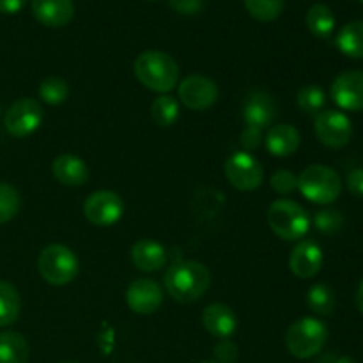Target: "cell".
I'll return each mask as SVG.
<instances>
[{
    "label": "cell",
    "mask_w": 363,
    "mask_h": 363,
    "mask_svg": "<svg viewBox=\"0 0 363 363\" xmlns=\"http://www.w3.org/2000/svg\"><path fill=\"white\" fill-rule=\"evenodd\" d=\"M223 174L234 188L241 191L257 190L264 179V170L259 160L247 151L233 152L225 160Z\"/></svg>",
    "instance_id": "52a82bcc"
},
{
    "label": "cell",
    "mask_w": 363,
    "mask_h": 363,
    "mask_svg": "<svg viewBox=\"0 0 363 363\" xmlns=\"http://www.w3.org/2000/svg\"><path fill=\"white\" fill-rule=\"evenodd\" d=\"M269 229L284 241H300L311 229V216L298 202L279 199L266 213Z\"/></svg>",
    "instance_id": "3957f363"
},
{
    "label": "cell",
    "mask_w": 363,
    "mask_h": 363,
    "mask_svg": "<svg viewBox=\"0 0 363 363\" xmlns=\"http://www.w3.org/2000/svg\"><path fill=\"white\" fill-rule=\"evenodd\" d=\"M133 73L137 80L149 91L169 94L179 84V66L165 52L147 50L142 52L133 62Z\"/></svg>",
    "instance_id": "7a4b0ae2"
},
{
    "label": "cell",
    "mask_w": 363,
    "mask_h": 363,
    "mask_svg": "<svg viewBox=\"0 0 363 363\" xmlns=\"http://www.w3.org/2000/svg\"><path fill=\"white\" fill-rule=\"evenodd\" d=\"M314 133L326 147L342 149L353 137V124L340 110H323L314 119Z\"/></svg>",
    "instance_id": "ba28073f"
},
{
    "label": "cell",
    "mask_w": 363,
    "mask_h": 363,
    "mask_svg": "<svg viewBox=\"0 0 363 363\" xmlns=\"http://www.w3.org/2000/svg\"><path fill=\"white\" fill-rule=\"evenodd\" d=\"M330 96L346 112H363V71H344L332 82Z\"/></svg>",
    "instance_id": "7c38bea8"
},
{
    "label": "cell",
    "mask_w": 363,
    "mask_h": 363,
    "mask_svg": "<svg viewBox=\"0 0 363 363\" xmlns=\"http://www.w3.org/2000/svg\"><path fill=\"white\" fill-rule=\"evenodd\" d=\"M84 215L92 225L110 227L123 218L124 202L116 191H92L84 202Z\"/></svg>",
    "instance_id": "9c48e42d"
},
{
    "label": "cell",
    "mask_w": 363,
    "mask_h": 363,
    "mask_svg": "<svg viewBox=\"0 0 363 363\" xmlns=\"http://www.w3.org/2000/svg\"><path fill=\"white\" fill-rule=\"evenodd\" d=\"M215 360L216 363H236L238 357H240V350H238L236 344L229 339H222L215 346Z\"/></svg>",
    "instance_id": "d6a6232c"
},
{
    "label": "cell",
    "mask_w": 363,
    "mask_h": 363,
    "mask_svg": "<svg viewBox=\"0 0 363 363\" xmlns=\"http://www.w3.org/2000/svg\"><path fill=\"white\" fill-rule=\"evenodd\" d=\"M277 112H279L277 101L266 91H252L243 105V119L247 126L259 128V130L272 128L277 119Z\"/></svg>",
    "instance_id": "9a60e30c"
},
{
    "label": "cell",
    "mask_w": 363,
    "mask_h": 363,
    "mask_svg": "<svg viewBox=\"0 0 363 363\" xmlns=\"http://www.w3.org/2000/svg\"><path fill=\"white\" fill-rule=\"evenodd\" d=\"M337 46L351 59H363V20L350 21L337 34Z\"/></svg>",
    "instance_id": "7402d4cb"
},
{
    "label": "cell",
    "mask_w": 363,
    "mask_h": 363,
    "mask_svg": "<svg viewBox=\"0 0 363 363\" xmlns=\"http://www.w3.org/2000/svg\"><path fill=\"white\" fill-rule=\"evenodd\" d=\"M20 194L9 183L0 181V223H7L20 211Z\"/></svg>",
    "instance_id": "f546056e"
},
{
    "label": "cell",
    "mask_w": 363,
    "mask_h": 363,
    "mask_svg": "<svg viewBox=\"0 0 363 363\" xmlns=\"http://www.w3.org/2000/svg\"><path fill=\"white\" fill-rule=\"evenodd\" d=\"M131 261L144 273L160 272L167 264V250L158 241L144 238L131 247Z\"/></svg>",
    "instance_id": "ffe728a7"
},
{
    "label": "cell",
    "mask_w": 363,
    "mask_h": 363,
    "mask_svg": "<svg viewBox=\"0 0 363 363\" xmlns=\"http://www.w3.org/2000/svg\"><path fill=\"white\" fill-rule=\"evenodd\" d=\"M216 99H218V85L204 74H190L183 78L177 87V101L195 112L211 108Z\"/></svg>",
    "instance_id": "30bf717a"
},
{
    "label": "cell",
    "mask_w": 363,
    "mask_h": 363,
    "mask_svg": "<svg viewBox=\"0 0 363 363\" xmlns=\"http://www.w3.org/2000/svg\"><path fill=\"white\" fill-rule=\"evenodd\" d=\"M126 303L135 314H155L163 303V289L149 279H137L128 286Z\"/></svg>",
    "instance_id": "4fadbf2b"
},
{
    "label": "cell",
    "mask_w": 363,
    "mask_h": 363,
    "mask_svg": "<svg viewBox=\"0 0 363 363\" xmlns=\"http://www.w3.org/2000/svg\"><path fill=\"white\" fill-rule=\"evenodd\" d=\"M241 145L245 147V151H254L261 145L262 142V130L254 126H245V130L241 131V138H240Z\"/></svg>",
    "instance_id": "836d02e7"
},
{
    "label": "cell",
    "mask_w": 363,
    "mask_h": 363,
    "mask_svg": "<svg viewBox=\"0 0 363 363\" xmlns=\"http://www.w3.org/2000/svg\"><path fill=\"white\" fill-rule=\"evenodd\" d=\"M301 144V135L291 124H275L266 131V149L277 158L294 155Z\"/></svg>",
    "instance_id": "d6986e66"
},
{
    "label": "cell",
    "mask_w": 363,
    "mask_h": 363,
    "mask_svg": "<svg viewBox=\"0 0 363 363\" xmlns=\"http://www.w3.org/2000/svg\"><path fill=\"white\" fill-rule=\"evenodd\" d=\"M28 342L21 333H0V363H28Z\"/></svg>",
    "instance_id": "44dd1931"
},
{
    "label": "cell",
    "mask_w": 363,
    "mask_h": 363,
    "mask_svg": "<svg viewBox=\"0 0 363 363\" xmlns=\"http://www.w3.org/2000/svg\"><path fill=\"white\" fill-rule=\"evenodd\" d=\"M169 4L179 14L190 16V14L201 13L202 6H204V0H169Z\"/></svg>",
    "instance_id": "e575fe53"
},
{
    "label": "cell",
    "mask_w": 363,
    "mask_h": 363,
    "mask_svg": "<svg viewBox=\"0 0 363 363\" xmlns=\"http://www.w3.org/2000/svg\"><path fill=\"white\" fill-rule=\"evenodd\" d=\"M62 363H77V362H62Z\"/></svg>",
    "instance_id": "60d3db41"
},
{
    "label": "cell",
    "mask_w": 363,
    "mask_h": 363,
    "mask_svg": "<svg viewBox=\"0 0 363 363\" xmlns=\"http://www.w3.org/2000/svg\"><path fill=\"white\" fill-rule=\"evenodd\" d=\"M269 186L279 195H289L298 188V176L291 170L280 169L269 177Z\"/></svg>",
    "instance_id": "1f68e13d"
},
{
    "label": "cell",
    "mask_w": 363,
    "mask_h": 363,
    "mask_svg": "<svg viewBox=\"0 0 363 363\" xmlns=\"http://www.w3.org/2000/svg\"><path fill=\"white\" fill-rule=\"evenodd\" d=\"M39 275L50 286H67L80 273V261L77 254L66 245L53 243L43 248L38 257Z\"/></svg>",
    "instance_id": "8992f818"
},
{
    "label": "cell",
    "mask_w": 363,
    "mask_h": 363,
    "mask_svg": "<svg viewBox=\"0 0 363 363\" xmlns=\"http://www.w3.org/2000/svg\"><path fill=\"white\" fill-rule=\"evenodd\" d=\"M27 0H0V13L16 14L25 7Z\"/></svg>",
    "instance_id": "8d00e7d4"
},
{
    "label": "cell",
    "mask_w": 363,
    "mask_h": 363,
    "mask_svg": "<svg viewBox=\"0 0 363 363\" xmlns=\"http://www.w3.org/2000/svg\"><path fill=\"white\" fill-rule=\"evenodd\" d=\"M21 311V298L11 282L0 280V328L13 325Z\"/></svg>",
    "instance_id": "cb8c5ba5"
},
{
    "label": "cell",
    "mask_w": 363,
    "mask_h": 363,
    "mask_svg": "<svg viewBox=\"0 0 363 363\" xmlns=\"http://www.w3.org/2000/svg\"><path fill=\"white\" fill-rule=\"evenodd\" d=\"M325 255L321 247L312 240H300L291 250L289 268L298 279H314L323 268Z\"/></svg>",
    "instance_id": "5bb4252c"
},
{
    "label": "cell",
    "mask_w": 363,
    "mask_h": 363,
    "mask_svg": "<svg viewBox=\"0 0 363 363\" xmlns=\"http://www.w3.org/2000/svg\"><path fill=\"white\" fill-rule=\"evenodd\" d=\"M314 227L323 234H335L344 227V215L335 208H323L314 215Z\"/></svg>",
    "instance_id": "4dcf8cb0"
},
{
    "label": "cell",
    "mask_w": 363,
    "mask_h": 363,
    "mask_svg": "<svg viewBox=\"0 0 363 363\" xmlns=\"http://www.w3.org/2000/svg\"><path fill=\"white\" fill-rule=\"evenodd\" d=\"M330 332L321 319L301 318L287 328L286 347L300 360L318 357L328 342Z\"/></svg>",
    "instance_id": "277c9868"
},
{
    "label": "cell",
    "mask_w": 363,
    "mask_h": 363,
    "mask_svg": "<svg viewBox=\"0 0 363 363\" xmlns=\"http://www.w3.org/2000/svg\"><path fill=\"white\" fill-rule=\"evenodd\" d=\"M298 190L314 204L328 206L340 197L342 179L339 174L326 165H308L298 176Z\"/></svg>",
    "instance_id": "5b68a950"
},
{
    "label": "cell",
    "mask_w": 363,
    "mask_h": 363,
    "mask_svg": "<svg viewBox=\"0 0 363 363\" xmlns=\"http://www.w3.org/2000/svg\"><path fill=\"white\" fill-rule=\"evenodd\" d=\"M286 0H243L245 7L259 21H273L282 14Z\"/></svg>",
    "instance_id": "f1b7e54d"
},
{
    "label": "cell",
    "mask_w": 363,
    "mask_h": 363,
    "mask_svg": "<svg viewBox=\"0 0 363 363\" xmlns=\"http://www.w3.org/2000/svg\"><path fill=\"white\" fill-rule=\"evenodd\" d=\"M358 2H362V4H363V0H358Z\"/></svg>",
    "instance_id": "7bdbcfd3"
},
{
    "label": "cell",
    "mask_w": 363,
    "mask_h": 363,
    "mask_svg": "<svg viewBox=\"0 0 363 363\" xmlns=\"http://www.w3.org/2000/svg\"><path fill=\"white\" fill-rule=\"evenodd\" d=\"M39 98L48 105H60L69 96V85L60 77H48L39 84Z\"/></svg>",
    "instance_id": "83f0119b"
},
{
    "label": "cell",
    "mask_w": 363,
    "mask_h": 363,
    "mask_svg": "<svg viewBox=\"0 0 363 363\" xmlns=\"http://www.w3.org/2000/svg\"><path fill=\"white\" fill-rule=\"evenodd\" d=\"M149 2H156V0H149Z\"/></svg>",
    "instance_id": "b9f144b4"
},
{
    "label": "cell",
    "mask_w": 363,
    "mask_h": 363,
    "mask_svg": "<svg viewBox=\"0 0 363 363\" xmlns=\"http://www.w3.org/2000/svg\"><path fill=\"white\" fill-rule=\"evenodd\" d=\"M357 308L360 311V314H363V279L357 289Z\"/></svg>",
    "instance_id": "74e56055"
},
{
    "label": "cell",
    "mask_w": 363,
    "mask_h": 363,
    "mask_svg": "<svg viewBox=\"0 0 363 363\" xmlns=\"http://www.w3.org/2000/svg\"><path fill=\"white\" fill-rule=\"evenodd\" d=\"M43 123V106L38 99L21 98L11 105L4 117V126L13 137L23 138L34 133Z\"/></svg>",
    "instance_id": "8fae6325"
},
{
    "label": "cell",
    "mask_w": 363,
    "mask_h": 363,
    "mask_svg": "<svg viewBox=\"0 0 363 363\" xmlns=\"http://www.w3.org/2000/svg\"><path fill=\"white\" fill-rule=\"evenodd\" d=\"M335 363H357V360L351 357H340V358H337Z\"/></svg>",
    "instance_id": "f35d334b"
},
{
    "label": "cell",
    "mask_w": 363,
    "mask_h": 363,
    "mask_svg": "<svg viewBox=\"0 0 363 363\" xmlns=\"http://www.w3.org/2000/svg\"><path fill=\"white\" fill-rule=\"evenodd\" d=\"M298 108L307 116H318L323 112L326 105V94L319 85L308 84L298 91L296 94Z\"/></svg>",
    "instance_id": "4316f807"
},
{
    "label": "cell",
    "mask_w": 363,
    "mask_h": 363,
    "mask_svg": "<svg viewBox=\"0 0 363 363\" xmlns=\"http://www.w3.org/2000/svg\"><path fill=\"white\" fill-rule=\"evenodd\" d=\"M32 14L45 27H66L74 16L73 0H32Z\"/></svg>",
    "instance_id": "2e32d148"
},
{
    "label": "cell",
    "mask_w": 363,
    "mask_h": 363,
    "mask_svg": "<svg viewBox=\"0 0 363 363\" xmlns=\"http://www.w3.org/2000/svg\"><path fill=\"white\" fill-rule=\"evenodd\" d=\"M307 28L319 39H328L335 28V14L326 4H315L305 16Z\"/></svg>",
    "instance_id": "603a6c76"
},
{
    "label": "cell",
    "mask_w": 363,
    "mask_h": 363,
    "mask_svg": "<svg viewBox=\"0 0 363 363\" xmlns=\"http://www.w3.org/2000/svg\"><path fill=\"white\" fill-rule=\"evenodd\" d=\"M52 172L53 177L64 186H82L89 179L87 163L71 152H64L53 160Z\"/></svg>",
    "instance_id": "ac0fdd59"
},
{
    "label": "cell",
    "mask_w": 363,
    "mask_h": 363,
    "mask_svg": "<svg viewBox=\"0 0 363 363\" xmlns=\"http://www.w3.org/2000/svg\"><path fill=\"white\" fill-rule=\"evenodd\" d=\"M179 117V101L170 94H162L152 101L151 119L156 126L170 128Z\"/></svg>",
    "instance_id": "d4e9b609"
},
{
    "label": "cell",
    "mask_w": 363,
    "mask_h": 363,
    "mask_svg": "<svg viewBox=\"0 0 363 363\" xmlns=\"http://www.w3.org/2000/svg\"><path fill=\"white\" fill-rule=\"evenodd\" d=\"M163 284L172 300L194 303L201 300L211 286V273L197 261H181L167 269Z\"/></svg>",
    "instance_id": "6da1fadb"
},
{
    "label": "cell",
    "mask_w": 363,
    "mask_h": 363,
    "mask_svg": "<svg viewBox=\"0 0 363 363\" xmlns=\"http://www.w3.org/2000/svg\"><path fill=\"white\" fill-rule=\"evenodd\" d=\"M307 307L315 315H332L335 308V294L326 284H314L307 293Z\"/></svg>",
    "instance_id": "484cf974"
},
{
    "label": "cell",
    "mask_w": 363,
    "mask_h": 363,
    "mask_svg": "<svg viewBox=\"0 0 363 363\" xmlns=\"http://www.w3.org/2000/svg\"><path fill=\"white\" fill-rule=\"evenodd\" d=\"M202 325L216 339H230L238 330V315L229 305L213 303L204 308Z\"/></svg>",
    "instance_id": "e0dca14e"
},
{
    "label": "cell",
    "mask_w": 363,
    "mask_h": 363,
    "mask_svg": "<svg viewBox=\"0 0 363 363\" xmlns=\"http://www.w3.org/2000/svg\"><path fill=\"white\" fill-rule=\"evenodd\" d=\"M346 186L354 197L363 199V169H354L347 174Z\"/></svg>",
    "instance_id": "d590c367"
},
{
    "label": "cell",
    "mask_w": 363,
    "mask_h": 363,
    "mask_svg": "<svg viewBox=\"0 0 363 363\" xmlns=\"http://www.w3.org/2000/svg\"><path fill=\"white\" fill-rule=\"evenodd\" d=\"M201 363H216V362H213V360H204V362H201Z\"/></svg>",
    "instance_id": "ab89813d"
}]
</instances>
